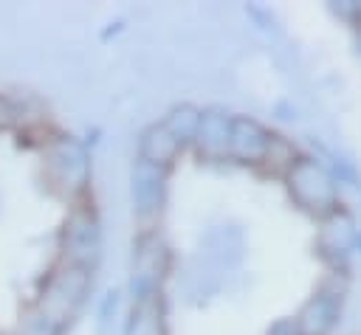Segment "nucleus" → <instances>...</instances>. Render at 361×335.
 <instances>
[{
	"mask_svg": "<svg viewBox=\"0 0 361 335\" xmlns=\"http://www.w3.org/2000/svg\"><path fill=\"white\" fill-rule=\"evenodd\" d=\"M285 189L293 200V206L316 220L333 214L341 203H338V183L333 180V175L310 155H299L296 163L288 169V175L282 177Z\"/></svg>",
	"mask_w": 361,
	"mask_h": 335,
	"instance_id": "7ed1b4c3",
	"label": "nucleus"
},
{
	"mask_svg": "<svg viewBox=\"0 0 361 335\" xmlns=\"http://www.w3.org/2000/svg\"><path fill=\"white\" fill-rule=\"evenodd\" d=\"M20 124V110L11 99H3L0 96V129H11Z\"/></svg>",
	"mask_w": 361,
	"mask_h": 335,
	"instance_id": "dca6fc26",
	"label": "nucleus"
},
{
	"mask_svg": "<svg viewBox=\"0 0 361 335\" xmlns=\"http://www.w3.org/2000/svg\"><path fill=\"white\" fill-rule=\"evenodd\" d=\"M200 115H203V110H200V107H195V104L183 101V104H175V107H172L161 121H164V127L172 132V138L186 149V146H192V144H195Z\"/></svg>",
	"mask_w": 361,
	"mask_h": 335,
	"instance_id": "ddd939ff",
	"label": "nucleus"
},
{
	"mask_svg": "<svg viewBox=\"0 0 361 335\" xmlns=\"http://www.w3.org/2000/svg\"><path fill=\"white\" fill-rule=\"evenodd\" d=\"M341 304H344V287L324 282L293 315L296 335H330L341 321Z\"/></svg>",
	"mask_w": 361,
	"mask_h": 335,
	"instance_id": "6e6552de",
	"label": "nucleus"
},
{
	"mask_svg": "<svg viewBox=\"0 0 361 335\" xmlns=\"http://www.w3.org/2000/svg\"><path fill=\"white\" fill-rule=\"evenodd\" d=\"M180 152H183V146L172 138V132L164 127V121L149 124L138 138V158L147 163L172 169V163L180 158Z\"/></svg>",
	"mask_w": 361,
	"mask_h": 335,
	"instance_id": "f8f14e48",
	"label": "nucleus"
},
{
	"mask_svg": "<svg viewBox=\"0 0 361 335\" xmlns=\"http://www.w3.org/2000/svg\"><path fill=\"white\" fill-rule=\"evenodd\" d=\"M271 129L262 127L251 115H234L231 121V141H228V160L240 166H262L265 152H268Z\"/></svg>",
	"mask_w": 361,
	"mask_h": 335,
	"instance_id": "1a4fd4ad",
	"label": "nucleus"
},
{
	"mask_svg": "<svg viewBox=\"0 0 361 335\" xmlns=\"http://www.w3.org/2000/svg\"><path fill=\"white\" fill-rule=\"evenodd\" d=\"M231 121L234 115L223 107H209L200 115L197 135H195V152L203 160H226L228 158V141H231Z\"/></svg>",
	"mask_w": 361,
	"mask_h": 335,
	"instance_id": "9d476101",
	"label": "nucleus"
},
{
	"mask_svg": "<svg viewBox=\"0 0 361 335\" xmlns=\"http://www.w3.org/2000/svg\"><path fill=\"white\" fill-rule=\"evenodd\" d=\"M265 335H296V329H293V318H279V321H274L271 329H268Z\"/></svg>",
	"mask_w": 361,
	"mask_h": 335,
	"instance_id": "f3484780",
	"label": "nucleus"
},
{
	"mask_svg": "<svg viewBox=\"0 0 361 335\" xmlns=\"http://www.w3.org/2000/svg\"><path fill=\"white\" fill-rule=\"evenodd\" d=\"M124 335H169L164 293L133 298V307H130V315L124 324Z\"/></svg>",
	"mask_w": 361,
	"mask_h": 335,
	"instance_id": "9b49d317",
	"label": "nucleus"
},
{
	"mask_svg": "<svg viewBox=\"0 0 361 335\" xmlns=\"http://www.w3.org/2000/svg\"><path fill=\"white\" fill-rule=\"evenodd\" d=\"M166 180H169V169L135 158V163L130 169V197H133L135 220L144 228H152V222L164 211V203H166Z\"/></svg>",
	"mask_w": 361,
	"mask_h": 335,
	"instance_id": "423d86ee",
	"label": "nucleus"
},
{
	"mask_svg": "<svg viewBox=\"0 0 361 335\" xmlns=\"http://www.w3.org/2000/svg\"><path fill=\"white\" fill-rule=\"evenodd\" d=\"M102 248H104L102 222L93 203H87V197L71 203V211L59 231V262H68L93 273L102 259Z\"/></svg>",
	"mask_w": 361,
	"mask_h": 335,
	"instance_id": "20e7f679",
	"label": "nucleus"
},
{
	"mask_svg": "<svg viewBox=\"0 0 361 335\" xmlns=\"http://www.w3.org/2000/svg\"><path fill=\"white\" fill-rule=\"evenodd\" d=\"M322 228L316 234V251L319 256L333 267V273H344V265L350 259V253L358 245V228L355 220L338 206L333 214L319 220Z\"/></svg>",
	"mask_w": 361,
	"mask_h": 335,
	"instance_id": "0eeeda50",
	"label": "nucleus"
},
{
	"mask_svg": "<svg viewBox=\"0 0 361 335\" xmlns=\"http://www.w3.org/2000/svg\"><path fill=\"white\" fill-rule=\"evenodd\" d=\"M93 287V273L68 262H56L45 279L42 287L37 293L34 307L39 312H45L51 321H56L62 329H68L73 324V318L79 315V310L85 307L87 296Z\"/></svg>",
	"mask_w": 361,
	"mask_h": 335,
	"instance_id": "f03ea898",
	"label": "nucleus"
},
{
	"mask_svg": "<svg viewBox=\"0 0 361 335\" xmlns=\"http://www.w3.org/2000/svg\"><path fill=\"white\" fill-rule=\"evenodd\" d=\"M14 335H65V329L31 304V307L23 312V318H20V324H17V332H14Z\"/></svg>",
	"mask_w": 361,
	"mask_h": 335,
	"instance_id": "2eb2a0df",
	"label": "nucleus"
},
{
	"mask_svg": "<svg viewBox=\"0 0 361 335\" xmlns=\"http://www.w3.org/2000/svg\"><path fill=\"white\" fill-rule=\"evenodd\" d=\"M296 158H299L296 146H293L285 135L271 132L268 152H265V160H262V166H259V169H265L268 175H279V177H285V175H288V169L296 163Z\"/></svg>",
	"mask_w": 361,
	"mask_h": 335,
	"instance_id": "4468645a",
	"label": "nucleus"
},
{
	"mask_svg": "<svg viewBox=\"0 0 361 335\" xmlns=\"http://www.w3.org/2000/svg\"><path fill=\"white\" fill-rule=\"evenodd\" d=\"M90 152L73 135H54L42 146V177L45 186L62 200H85L90 189Z\"/></svg>",
	"mask_w": 361,
	"mask_h": 335,
	"instance_id": "f257e3e1",
	"label": "nucleus"
},
{
	"mask_svg": "<svg viewBox=\"0 0 361 335\" xmlns=\"http://www.w3.org/2000/svg\"><path fill=\"white\" fill-rule=\"evenodd\" d=\"M172 270V248L155 228H144L133 242L130 265V293L133 298L158 296Z\"/></svg>",
	"mask_w": 361,
	"mask_h": 335,
	"instance_id": "39448f33",
	"label": "nucleus"
}]
</instances>
